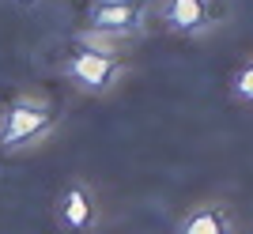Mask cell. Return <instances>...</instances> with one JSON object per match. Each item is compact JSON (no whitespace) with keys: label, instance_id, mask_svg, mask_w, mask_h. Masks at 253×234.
Here are the masks:
<instances>
[{"label":"cell","instance_id":"6da1fadb","mask_svg":"<svg viewBox=\"0 0 253 234\" xmlns=\"http://www.w3.org/2000/svg\"><path fill=\"white\" fill-rule=\"evenodd\" d=\"M61 128V114L45 95H19L0 110V151H31Z\"/></svg>","mask_w":253,"mask_h":234},{"label":"cell","instance_id":"7a4b0ae2","mask_svg":"<svg viewBox=\"0 0 253 234\" xmlns=\"http://www.w3.org/2000/svg\"><path fill=\"white\" fill-rule=\"evenodd\" d=\"M148 23V0H91L84 15V45L114 49L117 42L136 38Z\"/></svg>","mask_w":253,"mask_h":234},{"label":"cell","instance_id":"3957f363","mask_svg":"<svg viewBox=\"0 0 253 234\" xmlns=\"http://www.w3.org/2000/svg\"><path fill=\"white\" fill-rule=\"evenodd\" d=\"M61 72H64V79L72 87H80L84 95H106V91H114L128 76V64L121 61L114 49L84 45V49H76V53L61 64Z\"/></svg>","mask_w":253,"mask_h":234},{"label":"cell","instance_id":"277c9868","mask_svg":"<svg viewBox=\"0 0 253 234\" xmlns=\"http://www.w3.org/2000/svg\"><path fill=\"white\" fill-rule=\"evenodd\" d=\"M57 219L64 223V231H72V234H95L98 223H102V204H98L95 185L68 181L57 193Z\"/></svg>","mask_w":253,"mask_h":234},{"label":"cell","instance_id":"5b68a950","mask_svg":"<svg viewBox=\"0 0 253 234\" xmlns=\"http://www.w3.org/2000/svg\"><path fill=\"white\" fill-rule=\"evenodd\" d=\"M159 23L174 34H208L215 23V0H159Z\"/></svg>","mask_w":253,"mask_h":234},{"label":"cell","instance_id":"8992f818","mask_svg":"<svg viewBox=\"0 0 253 234\" xmlns=\"http://www.w3.org/2000/svg\"><path fill=\"white\" fill-rule=\"evenodd\" d=\"M178 234H234V219L227 212V204L208 200L185 212V219L178 223Z\"/></svg>","mask_w":253,"mask_h":234},{"label":"cell","instance_id":"52a82bcc","mask_svg":"<svg viewBox=\"0 0 253 234\" xmlns=\"http://www.w3.org/2000/svg\"><path fill=\"white\" fill-rule=\"evenodd\" d=\"M231 95H234V102H246V106H253V57L234 72V79H231Z\"/></svg>","mask_w":253,"mask_h":234}]
</instances>
